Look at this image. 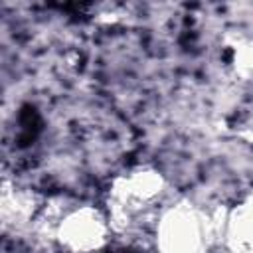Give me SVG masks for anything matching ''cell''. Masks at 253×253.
<instances>
[{"label": "cell", "instance_id": "6da1fadb", "mask_svg": "<svg viewBox=\"0 0 253 253\" xmlns=\"http://www.w3.org/2000/svg\"><path fill=\"white\" fill-rule=\"evenodd\" d=\"M156 241L162 253H206L210 221L190 206H176L160 215Z\"/></svg>", "mask_w": 253, "mask_h": 253}, {"label": "cell", "instance_id": "7a4b0ae2", "mask_svg": "<svg viewBox=\"0 0 253 253\" xmlns=\"http://www.w3.org/2000/svg\"><path fill=\"white\" fill-rule=\"evenodd\" d=\"M109 235V217L95 206H79L65 211L53 231L59 247L69 253H95L107 245Z\"/></svg>", "mask_w": 253, "mask_h": 253}]
</instances>
